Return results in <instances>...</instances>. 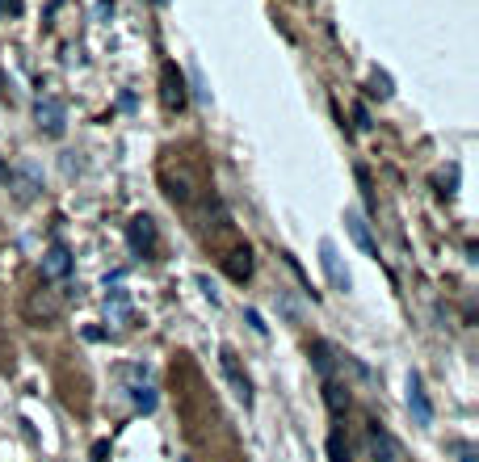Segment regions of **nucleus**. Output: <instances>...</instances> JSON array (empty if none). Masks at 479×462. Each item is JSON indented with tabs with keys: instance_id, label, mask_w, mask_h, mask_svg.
I'll list each match as a JSON object with an SVG mask.
<instances>
[{
	"instance_id": "1",
	"label": "nucleus",
	"mask_w": 479,
	"mask_h": 462,
	"mask_svg": "<svg viewBox=\"0 0 479 462\" xmlns=\"http://www.w3.org/2000/svg\"><path fill=\"white\" fill-rule=\"evenodd\" d=\"M63 311H68V299H63L59 286H38V290H30V299H26V323H34V328L59 323Z\"/></svg>"
},
{
	"instance_id": "2",
	"label": "nucleus",
	"mask_w": 479,
	"mask_h": 462,
	"mask_svg": "<svg viewBox=\"0 0 479 462\" xmlns=\"http://www.w3.org/2000/svg\"><path fill=\"white\" fill-rule=\"evenodd\" d=\"M34 118H38V131H47L50 139H59L68 131V109L59 97H38L34 101Z\"/></svg>"
},
{
	"instance_id": "3",
	"label": "nucleus",
	"mask_w": 479,
	"mask_h": 462,
	"mask_svg": "<svg viewBox=\"0 0 479 462\" xmlns=\"http://www.w3.org/2000/svg\"><path fill=\"white\" fill-rule=\"evenodd\" d=\"M219 370H223V378H227L232 395H236L239 404L248 408V404H252V382H248V374L239 370V358L232 353V349H219Z\"/></svg>"
},
{
	"instance_id": "4",
	"label": "nucleus",
	"mask_w": 479,
	"mask_h": 462,
	"mask_svg": "<svg viewBox=\"0 0 479 462\" xmlns=\"http://www.w3.org/2000/svg\"><path fill=\"white\" fill-rule=\"evenodd\" d=\"M366 458L370 462H399V441L387 433L383 424L366 429Z\"/></svg>"
},
{
	"instance_id": "5",
	"label": "nucleus",
	"mask_w": 479,
	"mask_h": 462,
	"mask_svg": "<svg viewBox=\"0 0 479 462\" xmlns=\"http://www.w3.org/2000/svg\"><path fill=\"white\" fill-rule=\"evenodd\" d=\"M320 265H324V274H328V281H333V290H349V286H353V277H349V269L340 265V252H336L333 240L320 244Z\"/></svg>"
},
{
	"instance_id": "6",
	"label": "nucleus",
	"mask_w": 479,
	"mask_h": 462,
	"mask_svg": "<svg viewBox=\"0 0 479 462\" xmlns=\"http://www.w3.org/2000/svg\"><path fill=\"white\" fill-rule=\"evenodd\" d=\"M68 274H72V252H68L63 244L47 248V252H43V281L55 286V281H63Z\"/></svg>"
},
{
	"instance_id": "7",
	"label": "nucleus",
	"mask_w": 479,
	"mask_h": 462,
	"mask_svg": "<svg viewBox=\"0 0 479 462\" xmlns=\"http://www.w3.org/2000/svg\"><path fill=\"white\" fill-rule=\"evenodd\" d=\"M160 80H164V105H168V109H185L190 92H185V76L177 72V63H164Z\"/></svg>"
},
{
	"instance_id": "8",
	"label": "nucleus",
	"mask_w": 479,
	"mask_h": 462,
	"mask_svg": "<svg viewBox=\"0 0 479 462\" xmlns=\"http://www.w3.org/2000/svg\"><path fill=\"white\" fill-rule=\"evenodd\" d=\"M408 408L416 416V424H433V404H429V395H425L421 374H408Z\"/></svg>"
},
{
	"instance_id": "9",
	"label": "nucleus",
	"mask_w": 479,
	"mask_h": 462,
	"mask_svg": "<svg viewBox=\"0 0 479 462\" xmlns=\"http://www.w3.org/2000/svg\"><path fill=\"white\" fill-rule=\"evenodd\" d=\"M127 240H131V248H135V252H151V248H156V223H151V219H147V215H135V219H131V227H127Z\"/></svg>"
},
{
	"instance_id": "10",
	"label": "nucleus",
	"mask_w": 479,
	"mask_h": 462,
	"mask_svg": "<svg viewBox=\"0 0 479 462\" xmlns=\"http://www.w3.org/2000/svg\"><path fill=\"white\" fill-rule=\"evenodd\" d=\"M345 231L353 235V244L366 252V257H379V244H375V235H370V227H366V219L357 215V210H345Z\"/></svg>"
},
{
	"instance_id": "11",
	"label": "nucleus",
	"mask_w": 479,
	"mask_h": 462,
	"mask_svg": "<svg viewBox=\"0 0 479 462\" xmlns=\"http://www.w3.org/2000/svg\"><path fill=\"white\" fill-rule=\"evenodd\" d=\"M164 193L173 198V202H193V177L181 168V173H164Z\"/></svg>"
},
{
	"instance_id": "12",
	"label": "nucleus",
	"mask_w": 479,
	"mask_h": 462,
	"mask_svg": "<svg viewBox=\"0 0 479 462\" xmlns=\"http://www.w3.org/2000/svg\"><path fill=\"white\" fill-rule=\"evenodd\" d=\"M223 269H227L232 281H248V277H252V248H236V252H227Z\"/></svg>"
},
{
	"instance_id": "13",
	"label": "nucleus",
	"mask_w": 479,
	"mask_h": 462,
	"mask_svg": "<svg viewBox=\"0 0 479 462\" xmlns=\"http://www.w3.org/2000/svg\"><path fill=\"white\" fill-rule=\"evenodd\" d=\"M105 320L109 323H131V299H127L122 290H109V299H105Z\"/></svg>"
},
{
	"instance_id": "14",
	"label": "nucleus",
	"mask_w": 479,
	"mask_h": 462,
	"mask_svg": "<svg viewBox=\"0 0 479 462\" xmlns=\"http://www.w3.org/2000/svg\"><path fill=\"white\" fill-rule=\"evenodd\" d=\"M9 185L17 189V198H21V202H30V198L38 193V177H34L30 168H21V173H9Z\"/></svg>"
},
{
	"instance_id": "15",
	"label": "nucleus",
	"mask_w": 479,
	"mask_h": 462,
	"mask_svg": "<svg viewBox=\"0 0 479 462\" xmlns=\"http://www.w3.org/2000/svg\"><path fill=\"white\" fill-rule=\"evenodd\" d=\"M324 404H328V412H345V408H349V391H345V387H340V382H333V378H328V382H324Z\"/></svg>"
},
{
	"instance_id": "16",
	"label": "nucleus",
	"mask_w": 479,
	"mask_h": 462,
	"mask_svg": "<svg viewBox=\"0 0 479 462\" xmlns=\"http://www.w3.org/2000/svg\"><path fill=\"white\" fill-rule=\"evenodd\" d=\"M311 362H316V370H320V378L328 382L333 378V349L320 340V345H311Z\"/></svg>"
},
{
	"instance_id": "17",
	"label": "nucleus",
	"mask_w": 479,
	"mask_h": 462,
	"mask_svg": "<svg viewBox=\"0 0 479 462\" xmlns=\"http://www.w3.org/2000/svg\"><path fill=\"white\" fill-rule=\"evenodd\" d=\"M328 462H349V446H345L340 429H333V437H328Z\"/></svg>"
},
{
	"instance_id": "18",
	"label": "nucleus",
	"mask_w": 479,
	"mask_h": 462,
	"mask_svg": "<svg viewBox=\"0 0 479 462\" xmlns=\"http://www.w3.org/2000/svg\"><path fill=\"white\" fill-rule=\"evenodd\" d=\"M135 408H144V412H151V408H156V391H151V387H144V382L135 387Z\"/></svg>"
},
{
	"instance_id": "19",
	"label": "nucleus",
	"mask_w": 479,
	"mask_h": 462,
	"mask_svg": "<svg viewBox=\"0 0 479 462\" xmlns=\"http://www.w3.org/2000/svg\"><path fill=\"white\" fill-rule=\"evenodd\" d=\"M370 85H375V89H370L375 97H391V92H395V89H391V76H387V72H375V76H370Z\"/></svg>"
},
{
	"instance_id": "20",
	"label": "nucleus",
	"mask_w": 479,
	"mask_h": 462,
	"mask_svg": "<svg viewBox=\"0 0 479 462\" xmlns=\"http://www.w3.org/2000/svg\"><path fill=\"white\" fill-rule=\"evenodd\" d=\"M353 118H357V127H362V131L370 127V114H366V105H353Z\"/></svg>"
},
{
	"instance_id": "21",
	"label": "nucleus",
	"mask_w": 479,
	"mask_h": 462,
	"mask_svg": "<svg viewBox=\"0 0 479 462\" xmlns=\"http://www.w3.org/2000/svg\"><path fill=\"white\" fill-rule=\"evenodd\" d=\"M0 9H9V13H21V0H0Z\"/></svg>"
},
{
	"instance_id": "22",
	"label": "nucleus",
	"mask_w": 479,
	"mask_h": 462,
	"mask_svg": "<svg viewBox=\"0 0 479 462\" xmlns=\"http://www.w3.org/2000/svg\"><path fill=\"white\" fill-rule=\"evenodd\" d=\"M458 462H479V454H471V450H467V454H463Z\"/></svg>"
},
{
	"instance_id": "23",
	"label": "nucleus",
	"mask_w": 479,
	"mask_h": 462,
	"mask_svg": "<svg viewBox=\"0 0 479 462\" xmlns=\"http://www.w3.org/2000/svg\"><path fill=\"white\" fill-rule=\"evenodd\" d=\"M156 4H168V0H156Z\"/></svg>"
}]
</instances>
